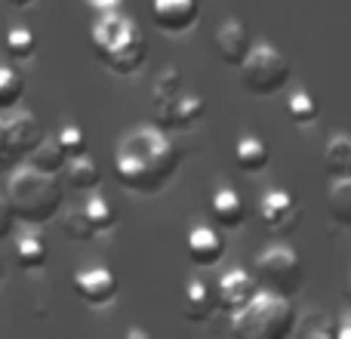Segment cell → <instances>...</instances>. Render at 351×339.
Segmentation results:
<instances>
[{"label": "cell", "mask_w": 351, "mask_h": 339, "mask_svg": "<svg viewBox=\"0 0 351 339\" xmlns=\"http://www.w3.org/2000/svg\"><path fill=\"white\" fill-rule=\"evenodd\" d=\"M65 182L68 188H74V191H93V188L102 182V170L99 164L90 158V154H74V158L65 161Z\"/></svg>", "instance_id": "cell-17"}, {"label": "cell", "mask_w": 351, "mask_h": 339, "mask_svg": "<svg viewBox=\"0 0 351 339\" xmlns=\"http://www.w3.org/2000/svg\"><path fill=\"white\" fill-rule=\"evenodd\" d=\"M62 231H65L71 241H90V237L96 235V229L90 225L84 207H74V210H68L65 216H62Z\"/></svg>", "instance_id": "cell-27"}, {"label": "cell", "mask_w": 351, "mask_h": 339, "mask_svg": "<svg viewBox=\"0 0 351 339\" xmlns=\"http://www.w3.org/2000/svg\"><path fill=\"white\" fill-rule=\"evenodd\" d=\"M210 213L222 229H237L247 216V207H243V198L234 191V188L222 185L216 194L210 198Z\"/></svg>", "instance_id": "cell-16"}, {"label": "cell", "mask_w": 351, "mask_h": 339, "mask_svg": "<svg viewBox=\"0 0 351 339\" xmlns=\"http://www.w3.org/2000/svg\"><path fill=\"white\" fill-rule=\"evenodd\" d=\"M259 219L274 235H290L299 225V204L287 188H268L259 198Z\"/></svg>", "instance_id": "cell-9"}, {"label": "cell", "mask_w": 351, "mask_h": 339, "mask_svg": "<svg viewBox=\"0 0 351 339\" xmlns=\"http://www.w3.org/2000/svg\"><path fill=\"white\" fill-rule=\"evenodd\" d=\"M324 170L330 179L351 176V133H333L324 148Z\"/></svg>", "instance_id": "cell-19"}, {"label": "cell", "mask_w": 351, "mask_h": 339, "mask_svg": "<svg viewBox=\"0 0 351 339\" xmlns=\"http://www.w3.org/2000/svg\"><path fill=\"white\" fill-rule=\"evenodd\" d=\"M256 281H262L274 293L293 296L305 284L302 259H299V253L290 244H271V247H265L256 256Z\"/></svg>", "instance_id": "cell-6"}, {"label": "cell", "mask_w": 351, "mask_h": 339, "mask_svg": "<svg viewBox=\"0 0 351 339\" xmlns=\"http://www.w3.org/2000/svg\"><path fill=\"white\" fill-rule=\"evenodd\" d=\"M6 53L12 56V59H19V62H25V59H31L34 56V49H37V37H34V31L31 28H10L6 31Z\"/></svg>", "instance_id": "cell-26"}, {"label": "cell", "mask_w": 351, "mask_h": 339, "mask_svg": "<svg viewBox=\"0 0 351 339\" xmlns=\"http://www.w3.org/2000/svg\"><path fill=\"white\" fill-rule=\"evenodd\" d=\"M65 161L68 158H65V152H62V145L56 142V136L53 139L43 136V139L28 152V164L37 167V170H47V173H59V170L65 167Z\"/></svg>", "instance_id": "cell-22"}, {"label": "cell", "mask_w": 351, "mask_h": 339, "mask_svg": "<svg viewBox=\"0 0 351 339\" xmlns=\"http://www.w3.org/2000/svg\"><path fill=\"white\" fill-rule=\"evenodd\" d=\"M6 200L12 207V216L22 219L25 225H47L62 210V182L56 173L37 170L31 164L19 167L6 182Z\"/></svg>", "instance_id": "cell-3"}, {"label": "cell", "mask_w": 351, "mask_h": 339, "mask_svg": "<svg viewBox=\"0 0 351 339\" xmlns=\"http://www.w3.org/2000/svg\"><path fill=\"white\" fill-rule=\"evenodd\" d=\"M3 148H6V124L0 117V158H3Z\"/></svg>", "instance_id": "cell-34"}, {"label": "cell", "mask_w": 351, "mask_h": 339, "mask_svg": "<svg viewBox=\"0 0 351 339\" xmlns=\"http://www.w3.org/2000/svg\"><path fill=\"white\" fill-rule=\"evenodd\" d=\"M256 293H259V281H256L250 272H243V268H234V272L222 274V281H219L216 303H219V309H225V312L234 315V312L243 309Z\"/></svg>", "instance_id": "cell-11"}, {"label": "cell", "mask_w": 351, "mask_h": 339, "mask_svg": "<svg viewBox=\"0 0 351 339\" xmlns=\"http://www.w3.org/2000/svg\"><path fill=\"white\" fill-rule=\"evenodd\" d=\"M237 68H241L243 86L250 93H256V96H271V93L284 90L287 80H290V62L268 40L250 43L247 56H243V62Z\"/></svg>", "instance_id": "cell-5"}, {"label": "cell", "mask_w": 351, "mask_h": 339, "mask_svg": "<svg viewBox=\"0 0 351 339\" xmlns=\"http://www.w3.org/2000/svg\"><path fill=\"white\" fill-rule=\"evenodd\" d=\"M56 142L62 145L65 158H74V154L86 152V133H84V127H77V124H65V127L56 133Z\"/></svg>", "instance_id": "cell-29"}, {"label": "cell", "mask_w": 351, "mask_h": 339, "mask_svg": "<svg viewBox=\"0 0 351 339\" xmlns=\"http://www.w3.org/2000/svg\"><path fill=\"white\" fill-rule=\"evenodd\" d=\"M293 334L305 336V339H333L336 324L330 321L324 312H311V318L302 324V327H293Z\"/></svg>", "instance_id": "cell-30"}, {"label": "cell", "mask_w": 351, "mask_h": 339, "mask_svg": "<svg viewBox=\"0 0 351 339\" xmlns=\"http://www.w3.org/2000/svg\"><path fill=\"white\" fill-rule=\"evenodd\" d=\"M12 225H16L12 207H10V200H6V194L0 191V241H6V237L12 235Z\"/></svg>", "instance_id": "cell-31"}, {"label": "cell", "mask_w": 351, "mask_h": 339, "mask_svg": "<svg viewBox=\"0 0 351 339\" xmlns=\"http://www.w3.org/2000/svg\"><path fill=\"white\" fill-rule=\"evenodd\" d=\"M179 90H182V71H179V68H176V65L160 68V74L154 78V105L173 99Z\"/></svg>", "instance_id": "cell-28"}, {"label": "cell", "mask_w": 351, "mask_h": 339, "mask_svg": "<svg viewBox=\"0 0 351 339\" xmlns=\"http://www.w3.org/2000/svg\"><path fill=\"white\" fill-rule=\"evenodd\" d=\"M204 111H206L204 96L185 90V86H182L173 99L154 105V115H158V127L160 130H188V127H194V124L204 117Z\"/></svg>", "instance_id": "cell-8"}, {"label": "cell", "mask_w": 351, "mask_h": 339, "mask_svg": "<svg viewBox=\"0 0 351 339\" xmlns=\"http://www.w3.org/2000/svg\"><path fill=\"white\" fill-rule=\"evenodd\" d=\"M47 244H43V237L37 235V231H25L22 237L16 241V259L19 266L25 268V272H37V268L47 266Z\"/></svg>", "instance_id": "cell-21"}, {"label": "cell", "mask_w": 351, "mask_h": 339, "mask_svg": "<svg viewBox=\"0 0 351 339\" xmlns=\"http://www.w3.org/2000/svg\"><path fill=\"white\" fill-rule=\"evenodd\" d=\"M296 327V309L284 293H256L231 318V334L241 339H287Z\"/></svg>", "instance_id": "cell-4"}, {"label": "cell", "mask_w": 351, "mask_h": 339, "mask_svg": "<svg viewBox=\"0 0 351 339\" xmlns=\"http://www.w3.org/2000/svg\"><path fill=\"white\" fill-rule=\"evenodd\" d=\"M348 299H351V281H348Z\"/></svg>", "instance_id": "cell-37"}, {"label": "cell", "mask_w": 351, "mask_h": 339, "mask_svg": "<svg viewBox=\"0 0 351 339\" xmlns=\"http://www.w3.org/2000/svg\"><path fill=\"white\" fill-rule=\"evenodd\" d=\"M6 3H12V6H31V3H37V0H6Z\"/></svg>", "instance_id": "cell-35"}, {"label": "cell", "mask_w": 351, "mask_h": 339, "mask_svg": "<svg viewBox=\"0 0 351 339\" xmlns=\"http://www.w3.org/2000/svg\"><path fill=\"white\" fill-rule=\"evenodd\" d=\"M179 167V148L160 127H133L114 148V176L123 188L158 194Z\"/></svg>", "instance_id": "cell-1"}, {"label": "cell", "mask_w": 351, "mask_h": 339, "mask_svg": "<svg viewBox=\"0 0 351 339\" xmlns=\"http://www.w3.org/2000/svg\"><path fill=\"white\" fill-rule=\"evenodd\" d=\"M336 336H339V339H351V315H346L339 321V327H336Z\"/></svg>", "instance_id": "cell-33"}, {"label": "cell", "mask_w": 351, "mask_h": 339, "mask_svg": "<svg viewBox=\"0 0 351 339\" xmlns=\"http://www.w3.org/2000/svg\"><path fill=\"white\" fill-rule=\"evenodd\" d=\"M86 3L93 6V10H117V3H121V0H86Z\"/></svg>", "instance_id": "cell-32"}, {"label": "cell", "mask_w": 351, "mask_h": 339, "mask_svg": "<svg viewBox=\"0 0 351 339\" xmlns=\"http://www.w3.org/2000/svg\"><path fill=\"white\" fill-rule=\"evenodd\" d=\"M213 40H216V53L225 65H241L247 49H250V43H253L250 40L247 25H243L237 16L225 19V22L216 28V37H213Z\"/></svg>", "instance_id": "cell-12"}, {"label": "cell", "mask_w": 351, "mask_h": 339, "mask_svg": "<svg viewBox=\"0 0 351 339\" xmlns=\"http://www.w3.org/2000/svg\"><path fill=\"white\" fill-rule=\"evenodd\" d=\"M93 53L105 62L114 74H133L142 68L148 56L145 31L130 16L117 10H102L90 28Z\"/></svg>", "instance_id": "cell-2"}, {"label": "cell", "mask_w": 351, "mask_h": 339, "mask_svg": "<svg viewBox=\"0 0 351 339\" xmlns=\"http://www.w3.org/2000/svg\"><path fill=\"white\" fill-rule=\"evenodd\" d=\"M0 281H3V266H0Z\"/></svg>", "instance_id": "cell-36"}, {"label": "cell", "mask_w": 351, "mask_h": 339, "mask_svg": "<svg viewBox=\"0 0 351 339\" xmlns=\"http://www.w3.org/2000/svg\"><path fill=\"white\" fill-rule=\"evenodd\" d=\"M152 16L160 31L182 34L197 22V0H152Z\"/></svg>", "instance_id": "cell-13"}, {"label": "cell", "mask_w": 351, "mask_h": 339, "mask_svg": "<svg viewBox=\"0 0 351 339\" xmlns=\"http://www.w3.org/2000/svg\"><path fill=\"white\" fill-rule=\"evenodd\" d=\"M84 213H86V219H90V225L96 231H108V229H114V222H117V210L111 207L108 198H102V194L86 198Z\"/></svg>", "instance_id": "cell-25"}, {"label": "cell", "mask_w": 351, "mask_h": 339, "mask_svg": "<svg viewBox=\"0 0 351 339\" xmlns=\"http://www.w3.org/2000/svg\"><path fill=\"white\" fill-rule=\"evenodd\" d=\"M185 250L194 266H216L225 256V241L213 225H194L185 237Z\"/></svg>", "instance_id": "cell-14"}, {"label": "cell", "mask_w": 351, "mask_h": 339, "mask_svg": "<svg viewBox=\"0 0 351 339\" xmlns=\"http://www.w3.org/2000/svg\"><path fill=\"white\" fill-rule=\"evenodd\" d=\"M271 161V152H268L265 139L262 136H241L234 145V164L243 170V173H262Z\"/></svg>", "instance_id": "cell-18"}, {"label": "cell", "mask_w": 351, "mask_h": 339, "mask_svg": "<svg viewBox=\"0 0 351 339\" xmlns=\"http://www.w3.org/2000/svg\"><path fill=\"white\" fill-rule=\"evenodd\" d=\"M25 96V80L16 68L0 65V111H12Z\"/></svg>", "instance_id": "cell-23"}, {"label": "cell", "mask_w": 351, "mask_h": 339, "mask_svg": "<svg viewBox=\"0 0 351 339\" xmlns=\"http://www.w3.org/2000/svg\"><path fill=\"white\" fill-rule=\"evenodd\" d=\"M3 124H6V148L3 158H0V167H12L28 158L31 148L43 139V130L31 111H19L12 117H3Z\"/></svg>", "instance_id": "cell-7"}, {"label": "cell", "mask_w": 351, "mask_h": 339, "mask_svg": "<svg viewBox=\"0 0 351 339\" xmlns=\"http://www.w3.org/2000/svg\"><path fill=\"white\" fill-rule=\"evenodd\" d=\"M74 293L86 305H108L117 296V278L105 266H86L74 272Z\"/></svg>", "instance_id": "cell-10"}, {"label": "cell", "mask_w": 351, "mask_h": 339, "mask_svg": "<svg viewBox=\"0 0 351 339\" xmlns=\"http://www.w3.org/2000/svg\"><path fill=\"white\" fill-rule=\"evenodd\" d=\"M287 115L296 127H308V124L317 121V99L308 90H296L287 99Z\"/></svg>", "instance_id": "cell-24"}, {"label": "cell", "mask_w": 351, "mask_h": 339, "mask_svg": "<svg viewBox=\"0 0 351 339\" xmlns=\"http://www.w3.org/2000/svg\"><path fill=\"white\" fill-rule=\"evenodd\" d=\"M216 309H219L216 287L206 278H200V274L188 278V284H185V318L188 321L200 324V321H206V318H213Z\"/></svg>", "instance_id": "cell-15"}, {"label": "cell", "mask_w": 351, "mask_h": 339, "mask_svg": "<svg viewBox=\"0 0 351 339\" xmlns=\"http://www.w3.org/2000/svg\"><path fill=\"white\" fill-rule=\"evenodd\" d=\"M327 210L333 222L351 229V176H336L327 188Z\"/></svg>", "instance_id": "cell-20"}]
</instances>
